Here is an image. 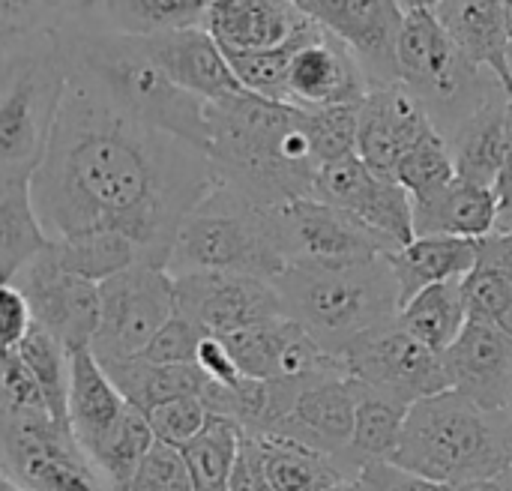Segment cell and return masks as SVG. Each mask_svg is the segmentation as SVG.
Returning <instances> with one entry per match:
<instances>
[{"instance_id":"6da1fadb","label":"cell","mask_w":512,"mask_h":491,"mask_svg":"<svg viewBox=\"0 0 512 491\" xmlns=\"http://www.w3.org/2000/svg\"><path fill=\"white\" fill-rule=\"evenodd\" d=\"M216 183L207 153L69 81L30 198L48 240L114 231L138 261L168 267L180 225Z\"/></svg>"},{"instance_id":"7a4b0ae2","label":"cell","mask_w":512,"mask_h":491,"mask_svg":"<svg viewBox=\"0 0 512 491\" xmlns=\"http://www.w3.org/2000/svg\"><path fill=\"white\" fill-rule=\"evenodd\" d=\"M207 159L219 186L258 207L315 198L318 162L306 108L237 93L207 102Z\"/></svg>"},{"instance_id":"3957f363","label":"cell","mask_w":512,"mask_h":491,"mask_svg":"<svg viewBox=\"0 0 512 491\" xmlns=\"http://www.w3.org/2000/svg\"><path fill=\"white\" fill-rule=\"evenodd\" d=\"M66 75L123 114L207 153V102L177 87L138 36L99 27L90 15L54 33Z\"/></svg>"},{"instance_id":"277c9868","label":"cell","mask_w":512,"mask_h":491,"mask_svg":"<svg viewBox=\"0 0 512 491\" xmlns=\"http://www.w3.org/2000/svg\"><path fill=\"white\" fill-rule=\"evenodd\" d=\"M285 318L339 357L348 342L399 321V285L384 258L351 264H288L273 279Z\"/></svg>"},{"instance_id":"5b68a950","label":"cell","mask_w":512,"mask_h":491,"mask_svg":"<svg viewBox=\"0 0 512 491\" xmlns=\"http://www.w3.org/2000/svg\"><path fill=\"white\" fill-rule=\"evenodd\" d=\"M393 465L447 489L512 468V414H489L456 390L408 408Z\"/></svg>"},{"instance_id":"8992f818","label":"cell","mask_w":512,"mask_h":491,"mask_svg":"<svg viewBox=\"0 0 512 491\" xmlns=\"http://www.w3.org/2000/svg\"><path fill=\"white\" fill-rule=\"evenodd\" d=\"M66 87L69 75L54 33L0 45V189L33 180Z\"/></svg>"},{"instance_id":"52a82bcc","label":"cell","mask_w":512,"mask_h":491,"mask_svg":"<svg viewBox=\"0 0 512 491\" xmlns=\"http://www.w3.org/2000/svg\"><path fill=\"white\" fill-rule=\"evenodd\" d=\"M270 207H258L216 183L186 216L171 246L168 273H240L273 282L285 270Z\"/></svg>"},{"instance_id":"ba28073f","label":"cell","mask_w":512,"mask_h":491,"mask_svg":"<svg viewBox=\"0 0 512 491\" xmlns=\"http://www.w3.org/2000/svg\"><path fill=\"white\" fill-rule=\"evenodd\" d=\"M399 81L432 117V123L450 135L468 114L492 99L501 84L477 69L450 33L441 27L432 9H408L396 45Z\"/></svg>"},{"instance_id":"9c48e42d","label":"cell","mask_w":512,"mask_h":491,"mask_svg":"<svg viewBox=\"0 0 512 491\" xmlns=\"http://www.w3.org/2000/svg\"><path fill=\"white\" fill-rule=\"evenodd\" d=\"M174 315V279L165 267L135 261L99 282V324L90 354L99 363L141 357Z\"/></svg>"},{"instance_id":"30bf717a","label":"cell","mask_w":512,"mask_h":491,"mask_svg":"<svg viewBox=\"0 0 512 491\" xmlns=\"http://www.w3.org/2000/svg\"><path fill=\"white\" fill-rule=\"evenodd\" d=\"M0 468L27 491H111L51 414H0Z\"/></svg>"},{"instance_id":"8fae6325","label":"cell","mask_w":512,"mask_h":491,"mask_svg":"<svg viewBox=\"0 0 512 491\" xmlns=\"http://www.w3.org/2000/svg\"><path fill=\"white\" fill-rule=\"evenodd\" d=\"M339 360L348 378L360 381L363 387L390 393L408 405L453 390L444 357L405 333L399 321L357 336L345 345Z\"/></svg>"},{"instance_id":"7c38bea8","label":"cell","mask_w":512,"mask_h":491,"mask_svg":"<svg viewBox=\"0 0 512 491\" xmlns=\"http://www.w3.org/2000/svg\"><path fill=\"white\" fill-rule=\"evenodd\" d=\"M285 264H351L396 252L381 234L318 198L270 207Z\"/></svg>"},{"instance_id":"4fadbf2b","label":"cell","mask_w":512,"mask_h":491,"mask_svg":"<svg viewBox=\"0 0 512 491\" xmlns=\"http://www.w3.org/2000/svg\"><path fill=\"white\" fill-rule=\"evenodd\" d=\"M12 285L24 294L33 327L45 330L66 354L90 348L99 324V285L63 270L48 246L12 279Z\"/></svg>"},{"instance_id":"5bb4252c","label":"cell","mask_w":512,"mask_h":491,"mask_svg":"<svg viewBox=\"0 0 512 491\" xmlns=\"http://www.w3.org/2000/svg\"><path fill=\"white\" fill-rule=\"evenodd\" d=\"M174 279V315L207 336H228L273 318H285L273 282L240 273H183Z\"/></svg>"},{"instance_id":"9a60e30c","label":"cell","mask_w":512,"mask_h":491,"mask_svg":"<svg viewBox=\"0 0 512 491\" xmlns=\"http://www.w3.org/2000/svg\"><path fill=\"white\" fill-rule=\"evenodd\" d=\"M303 18L336 36L363 66L369 87L396 84V45L405 9L399 0H288Z\"/></svg>"},{"instance_id":"2e32d148","label":"cell","mask_w":512,"mask_h":491,"mask_svg":"<svg viewBox=\"0 0 512 491\" xmlns=\"http://www.w3.org/2000/svg\"><path fill=\"white\" fill-rule=\"evenodd\" d=\"M354 411H357V381L345 375V366L330 372H315L300 378L288 414L267 435L312 447L342 462L357 477V468L348 453L351 432H354Z\"/></svg>"},{"instance_id":"e0dca14e","label":"cell","mask_w":512,"mask_h":491,"mask_svg":"<svg viewBox=\"0 0 512 491\" xmlns=\"http://www.w3.org/2000/svg\"><path fill=\"white\" fill-rule=\"evenodd\" d=\"M315 198L333 204L381 234L396 249L414 240V201L396 183L378 177L357 153L324 165L315 180Z\"/></svg>"},{"instance_id":"ac0fdd59","label":"cell","mask_w":512,"mask_h":491,"mask_svg":"<svg viewBox=\"0 0 512 491\" xmlns=\"http://www.w3.org/2000/svg\"><path fill=\"white\" fill-rule=\"evenodd\" d=\"M426 108L402 84L369 87L357 105V156L384 180H396L402 156L432 129Z\"/></svg>"},{"instance_id":"d6986e66","label":"cell","mask_w":512,"mask_h":491,"mask_svg":"<svg viewBox=\"0 0 512 491\" xmlns=\"http://www.w3.org/2000/svg\"><path fill=\"white\" fill-rule=\"evenodd\" d=\"M450 387L489 414H512V336L468 318L462 336L441 354Z\"/></svg>"},{"instance_id":"ffe728a7","label":"cell","mask_w":512,"mask_h":491,"mask_svg":"<svg viewBox=\"0 0 512 491\" xmlns=\"http://www.w3.org/2000/svg\"><path fill=\"white\" fill-rule=\"evenodd\" d=\"M243 378L279 381V378H306L315 372L342 369L339 357L324 354L315 339L291 318H273L237 333L222 336Z\"/></svg>"},{"instance_id":"44dd1931","label":"cell","mask_w":512,"mask_h":491,"mask_svg":"<svg viewBox=\"0 0 512 491\" xmlns=\"http://www.w3.org/2000/svg\"><path fill=\"white\" fill-rule=\"evenodd\" d=\"M369 78L357 57L327 30L315 27L294 51L288 72V102L297 108L360 105Z\"/></svg>"},{"instance_id":"7402d4cb","label":"cell","mask_w":512,"mask_h":491,"mask_svg":"<svg viewBox=\"0 0 512 491\" xmlns=\"http://www.w3.org/2000/svg\"><path fill=\"white\" fill-rule=\"evenodd\" d=\"M144 42L153 60L162 66V72L186 93L204 102L243 93L240 81L234 78L228 66L225 51L216 45V39L204 27H183V30L147 36Z\"/></svg>"},{"instance_id":"603a6c76","label":"cell","mask_w":512,"mask_h":491,"mask_svg":"<svg viewBox=\"0 0 512 491\" xmlns=\"http://www.w3.org/2000/svg\"><path fill=\"white\" fill-rule=\"evenodd\" d=\"M309 18L288 0H210L201 27L225 54L264 51L294 39Z\"/></svg>"},{"instance_id":"cb8c5ba5","label":"cell","mask_w":512,"mask_h":491,"mask_svg":"<svg viewBox=\"0 0 512 491\" xmlns=\"http://www.w3.org/2000/svg\"><path fill=\"white\" fill-rule=\"evenodd\" d=\"M441 27L459 45V51L483 72H489L501 90L512 93V66L507 51V15L504 0H438L432 6Z\"/></svg>"},{"instance_id":"d4e9b609","label":"cell","mask_w":512,"mask_h":491,"mask_svg":"<svg viewBox=\"0 0 512 491\" xmlns=\"http://www.w3.org/2000/svg\"><path fill=\"white\" fill-rule=\"evenodd\" d=\"M126 414V402L90 354H69V429L87 459H93Z\"/></svg>"},{"instance_id":"484cf974","label":"cell","mask_w":512,"mask_h":491,"mask_svg":"<svg viewBox=\"0 0 512 491\" xmlns=\"http://www.w3.org/2000/svg\"><path fill=\"white\" fill-rule=\"evenodd\" d=\"M498 231V195L456 177L438 195L414 201V237H462L483 240Z\"/></svg>"},{"instance_id":"4316f807","label":"cell","mask_w":512,"mask_h":491,"mask_svg":"<svg viewBox=\"0 0 512 491\" xmlns=\"http://www.w3.org/2000/svg\"><path fill=\"white\" fill-rule=\"evenodd\" d=\"M474 261L477 240L462 237H414L408 246L387 255L402 306L432 285L465 279L474 270Z\"/></svg>"},{"instance_id":"83f0119b","label":"cell","mask_w":512,"mask_h":491,"mask_svg":"<svg viewBox=\"0 0 512 491\" xmlns=\"http://www.w3.org/2000/svg\"><path fill=\"white\" fill-rule=\"evenodd\" d=\"M447 144L453 153L456 177L495 189L507 147V93L498 90L474 114H468L447 135Z\"/></svg>"},{"instance_id":"f1b7e54d","label":"cell","mask_w":512,"mask_h":491,"mask_svg":"<svg viewBox=\"0 0 512 491\" xmlns=\"http://www.w3.org/2000/svg\"><path fill=\"white\" fill-rule=\"evenodd\" d=\"M468 318L489 321L512 336V231L477 240L474 270L462 279Z\"/></svg>"},{"instance_id":"f546056e","label":"cell","mask_w":512,"mask_h":491,"mask_svg":"<svg viewBox=\"0 0 512 491\" xmlns=\"http://www.w3.org/2000/svg\"><path fill=\"white\" fill-rule=\"evenodd\" d=\"M99 366L105 369L123 402L141 414H150L153 408L180 396H201L207 387V378L198 366H159L144 357L108 360Z\"/></svg>"},{"instance_id":"4dcf8cb0","label":"cell","mask_w":512,"mask_h":491,"mask_svg":"<svg viewBox=\"0 0 512 491\" xmlns=\"http://www.w3.org/2000/svg\"><path fill=\"white\" fill-rule=\"evenodd\" d=\"M264 477L273 491H330L345 480H357L342 462L276 435H255Z\"/></svg>"},{"instance_id":"1f68e13d","label":"cell","mask_w":512,"mask_h":491,"mask_svg":"<svg viewBox=\"0 0 512 491\" xmlns=\"http://www.w3.org/2000/svg\"><path fill=\"white\" fill-rule=\"evenodd\" d=\"M210 0H96L90 18L120 36H159L201 27Z\"/></svg>"},{"instance_id":"d6a6232c","label":"cell","mask_w":512,"mask_h":491,"mask_svg":"<svg viewBox=\"0 0 512 491\" xmlns=\"http://www.w3.org/2000/svg\"><path fill=\"white\" fill-rule=\"evenodd\" d=\"M399 324L405 333H411L435 354L450 351L468 324V300H465L462 279L441 282L420 291L414 300H408L399 309Z\"/></svg>"},{"instance_id":"836d02e7","label":"cell","mask_w":512,"mask_h":491,"mask_svg":"<svg viewBox=\"0 0 512 491\" xmlns=\"http://www.w3.org/2000/svg\"><path fill=\"white\" fill-rule=\"evenodd\" d=\"M408 402L363 387L357 381V411H354V432H351V462L360 474L366 462H390L405 429Z\"/></svg>"},{"instance_id":"e575fe53","label":"cell","mask_w":512,"mask_h":491,"mask_svg":"<svg viewBox=\"0 0 512 491\" xmlns=\"http://www.w3.org/2000/svg\"><path fill=\"white\" fill-rule=\"evenodd\" d=\"M45 246L48 234L36 216L30 183L0 189V282H12Z\"/></svg>"},{"instance_id":"d590c367","label":"cell","mask_w":512,"mask_h":491,"mask_svg":"<svg viewBox=\"0 0 512 491\" xmlns=\"http://www.w3.org/2000/svg\"><path fill=\"white\" fill-rule=\"evenodd\" d=\"M48 249L60 261L63 270H69L93 285L111 279L114 273H120L138 261L135 246L123 234H114V231H93V234L51 240Z\"/></svg>"},{"instance_id":"8d00e7d4","label":"cell","mask_w":512,"mask_h":491,"mask_svg":"<svg viewBox=\"0 0 512 491\" xmlns=\"http://www.w3.org/2000/svg\"><path fill=\"white\" fill-rule=\"evenodd\" d=\"M153 444H156V438H153L147 417L141 411H135L132 405H126L123 420L117 423L111 438L102 444V450L90 462L108 489L126 491L129 483L135 480L138 468L144 465V459L150 456Z\"/></svg>"},{"instance_id":"74e56055","label":"cell","mask_w":512,"mask_h":491,"mask_svg":"<svg viewBox=\"0 0 512 491\" xmlns=\"http://www.w3.org/2000/svg\"><path fill=\"white\" fill-rule=\"evenodd\" d=\"M240 438L243 429L237 423L213 417L207 429L180 450L192 477V491H231V468Z\"/></svg>"},{"instance_id":"f35d334b","label":"cell","mask_w":512,"mask_h":491,"mask_svg":"<svg viewBox=\"0 0 512 491\" xmlns=\"http://www.w3.org/2000/svg\"><path fill=\"white\" fill-rule=\"evenodd\" d=\"M318 24H306L294 39L276 45V48H264V51H243V54H225L228 66L234 72V78L240 81V87L246 93L273 99V102H288V72H291V60L294 51L300 48V42L315 30Z\"/></svg>"},{"instance_id":"ab89813d","label":"cell","mask_w":512,"mask_h":491,"mask_svg":"<svg viewBox=\"0 0 512 491\" xmlns=\"http://www.w3.org/2000/svg\"><path fill=\"white\" fill-rule=\"evenodd\" d=\"M15 354L24 360L33 381L39 384V393L51 417L69 429V354L39 327L27 333V339L15 348Z\"/></svg>"},{"instance_id":"60d3db41","label":"cell","mask_w":512,"mask_h":491,"mask_svg":"<svg viewBox=\"0 0 512 491\" xmlns=\"http://www.w3.org/2000/svg\"><path fill=\"white\" fill-rule=\"evenodd\" d=\"M93 6L96 0H0V45L57 33Z\"/></svg>"},{"instance_id":"b9f144b4","label":"cell","mask_w":512,"mask_h":491,"mask_svg":"<svg viewBox=\"0 0 512 491\" xmlns=\"http://www.w3.org/2000/svg\"><path fill=\"white\" fill-rule=\"evenodd\" d=\"M456 180V165L453 153L447 144V135L432 126L399 162L396 168V183L411 195V201H426L438 195L444 186Z\"/></svg>"},{"instance_id":"7bdbcfd3","label":"cell","mask_w":512,"mask_h":491,"mask_svg":"<svg viewBox=\"0 0 512 491\" xmlns=\"http://www.w3.org/2000/svg\"><path fill=\"white\" fill-rule=\"evenodd\" d=\"M306 132L318 168L357 153V105L306 108Z\"/></svg>"},{"instance_id":"ee69618b","label":"cell","mask_w":512,"mask_h":491,"mask_svg":"<svg viewBox=\"0 0 512 491\" xmlns=\"http://www.w3.org/2000/svg\"><path fill=\"white\" fill-rule=\"evenodd\" d=\"M144 417L153 429V438L165 447H174V450H183L186 444H192L207 429V423L213 420L207 405L201 402V396L171 399Z\"/></svg>"},{"instance_id":"f6af8a7d","label":"cell","mask_w":512,"mask_h":491,"mask_svg":"<svg viewBox=\"0 0 512 491\" xmlns=\"http://www.w3.org/2000/svg\"><path fill=\"white\" fill-rule=\"evenodd\" d=\"M207 339V333L201 327H195L192 321L171 315V321L150 339V345L144 348V360L159 363V366H195L198 357V345Z\"/></svg>"},{"instance_id":"bcb514c9","label":"cell","mask_w":512,"mask_h":491,"mask_svg":"<svg viewBox=\"0 0 512 491\" xmlns=\"http://www.w3.org/2000/svg\"><path fill=\"white\" fill-rule=\"evenodd\" d=\"M126 491H192V477L183 453L156 441Z\"/></svg>"},{"instance_id":"7dc6e473","label":"cell","mask_w":512,"mask_h":491,"mask_svg":"<svg viewBox=\"0 0 512 491\" xmlns=\"http://www.w3.org/2000/svg\"><path fill=\"white\" fill-rule=\"evenodd\" d=\"M33 330V315L24 294L12 282H0V354L15 351Z\"/></svg>"},{"instance_id":"c3c4849f","label":"cell","mask_w":512,"mask_h":491,"mask_svg":"<svg viewBox=\"0 0 512 491\" xmlns=\"http://www.w3.org/2000/svg\"><path fill=\"white\" fill-rule=\"evenodd\" d=\"M366 491H453L435 480L411 474L393 462H366L357 474Z\"/></svg>"},{"instance_id":"681fc988","label":"cell","mask_w":512,"mask_h":491,"mask_svg":"<svg viewBox=\"0 0 512 491\" xmlns=\"http://www.w3.org/2000/svg\"><path fill=\"white\" fill-rule=\"evenodd\" d=\"M195 366L204 372V378H207L210 384H219V387H234V384L243 381V375H240V369H237L231 351H228L225 342L216 339V336H207V339L198 345Z\"/></svg>"},{"instance_id":"f907efd6","label":"cell","mask_w":512,"mask_h":491,"mask_svg":"<svg viewBox=\"0 0 512 491\" xmlns=\"http://www.w3.org/2000/svg\"><path fill=\"white\" fill-rule=\"evenodd\" d=\"M231 491H273L267 477H264L258 441L249 432H243L240 447H237V459L231 468Z\"/></svg>"},{"instance_id":"816d5d0a","label":"cell","mask_w":512,"mask_h":491,"mask_svg":"<svg viewBox=\"0 0 512 491\" xmlns=\"http://www.w3.org/2000/svg\"><path fill=\"white\" fill-rule=\"evenodd\" d=\"M498 195V231H512V93L507 96V147L495 180Z\"/></svg>"},{"instance_id":"f5cc1de1","label":"cell","mask_w":512,"mask_h":491,"mask_svg":"<svg viewBox=\"0 0 512 491\" xmlns=\"http://www.w3.org/2000/svg\"><path fill=\"white\" fill-rule=\"evenodd\" d=\"M453 491H512V468L495 474V477H486V480H474V483H462Z\"/></svg>"},{"instance_id":"db71d44e","label":"cell","mask_w":512,"mask_h":491,"mask_svg":"<svg viewBox=\"0 0 512 491\" xmlns=\"http://www.w3.org/2000/svg\"><path fill=\"white\" fill-rule=\"evenodd\" d=\"M504 15H507V51H510L512 66V0H504Z\"/></svg>"},{"instance_id":"11a10c76","label":"cell","mask_w":512,"mask_h":491,"mask_svg":"<svg viewBox=\"0 0 512 491\" xmlns=\"http://www.w3.org/2000/svg\"><path fill=\"white\" fill-rule=\"evenodd\" d=\"M438 0H399V6L408 12V9H432Z\"/></svg>"},{"instance_id":"9f6ffc18","label":"cell","mask_w":512,"mask_h":491,"mask_svg":"<svg viewBox=\"0 0 512 491\" xmlns=\"http://www.w3.org/2000/svg\"><path fill=\"white\" fill-rule=\"evenodd\" d=\"M0 491H27L21 483H15L9 474H0Z\"/></svg>"},{"instance_id":"6f0895ef","label":"cell","mask_w":512,"mask_h":491,"mask_svg":"<svg viewBox=\"0 0 512 491\" xmlns=\"http://www.w3.org/2000/svg\"><path fill=\"white\" fill-rule=\"evenodd\" d=\"M330 491H366V486H363L360 480H345V483H339L336 489Z\"/></svg>"},{"instance_id":"680465c9","label":"cell","mask_w":512,"mask_h":491,"mask_svg":"<svg viewBox=\"0 0 512 491\" xmlns=\"http://www.w3.org/2000/svg\"><path fill=\"white\" fill-rule=\"evenodd\" d=\"M0 474H3V468H0Z\"/></svg>"}]
</instances>
